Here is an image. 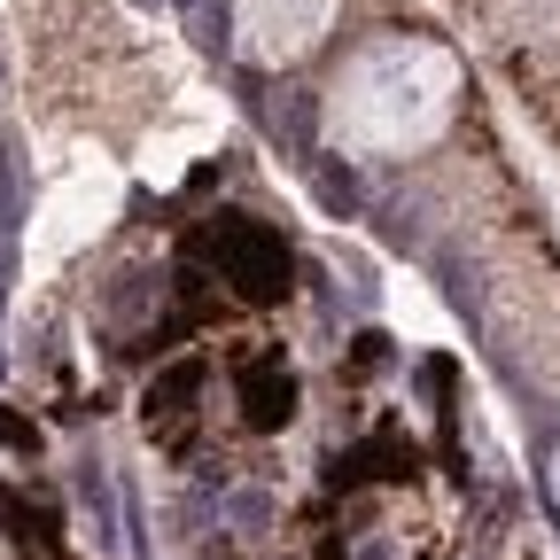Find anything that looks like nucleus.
<instances>
[{
	"label": "nucleus",
	"instance_id": "obj_3",
	"mask_svg": "<svg viewBox=\"0 0 560 560\" xmlns=\"http://www.w3.org/2000/svg\"><path fill=\"white\" fill-rule=\"evenodd\" d=\"M109 210H117V179L109 172H70L55 195H47V219L32 226V265H55V257H70L79 242H94L102 226H109Z\"/></svg>",
	"mask_w": 560,
	"mask_h": 560
},
{
	"label": "nucleus",
	"instance_id": "obj_1",
	"mask_svg": "<svg viewBox=\"0 0 560 560\" xmlns=\"http://www.w3.org/2000/svg\"><path fill=\"white\" fill-rule=\"evenodd\" d=\"M452 109H459V55L420 32H389L335 70L327 140L342 156H412L452 125Z\"/></svg>",
	"mask_w": 560,
	"mask_h": 560
},
{
	"label": "nucleus",
	"instance_id": "obj_4",
	"mask_svg": "<svg viewBox=\"0 0 560 560\" xmlns=\"http://www.w3.org/2000/svg\"><path fill=\"white\" fill-rule=\"evenodd\" d=\"M552 499H560V444H552Z\"/></svg>",
	"mask_w": 560,
	"mask_h": 560
},
{
	"label": "nucleus",
	"instance_id": "obj_2",
	"mask_svg": "<svg viewBox=\"0 0 560 560\" xmlns=\"http://www.w3.org/2000/svg\"><path fill=\"white\" fill-rule=\"evenodd\" d=\"M335 32V0H234V47L257 70H289Z\"/></svg>",
	"mask_w": 560,
	"mask_h": 560
}]
</instances>
